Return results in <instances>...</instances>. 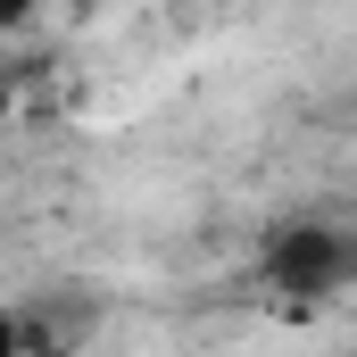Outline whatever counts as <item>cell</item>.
Masks as SVG:
<instances>
[{
    "label": "cell",
    "instance_id": "6da1fadb",
    "mask_svg": "<svg viewBox=\"0 0 357 357\" xmlns=\"http://www.w3.org/2000/svg\"><path fill=\"white\" fill-rule=\"evenodd\" d=\"M266 274L291 299H324V291L357 282V233H341V225H291V233L266 241Z\"/></svg>",
    "mask_w": 357,
    "mask_h": 357
},
{
    "label": "cell",
    "instance_id": "7a4b0ae2",
    "mask_svg": "<svg viewBox=\"0 0 357 357\" xmlns=\"http://www.w3.org/2000/svg\"><path fill=\"white\" fill-rule=\"evenodd\" d=\"M0 357H25V324L17 316H0Z\"/></svg>",
    "mask_w": 357,
    "mask_h": 357
},
{
    "label": "cell",
    "instance_id": "3957f363",
    "mask_svg": "<svg viewBox=\"0 0 357 357\" xmlns=\"http://www.w3.org/2000/svg\"><path fill=\"white\" fill-rule=\"evenodd\" d=\"M17 25H25V8H0V33H17Z\"/></svg>",
    "mask_w": 357,
    "mask_h": 357
}]
</instances>
